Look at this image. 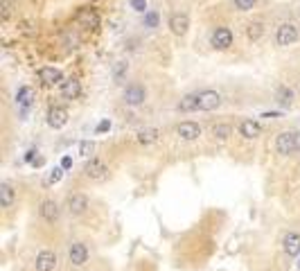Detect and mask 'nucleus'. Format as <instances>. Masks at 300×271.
<instances>
[{"label": "nucleus", "instance_id": "nucleus-25", "mask_svg": "<svg viewBox=\"0 0 300 271\" xmlns=\"http://www.w3.org/2000/svg\"><path fill=\"white\" fill-rule=\"evenodd\" d=\"M262 34H264V25L260 21L251 23V25L246 27V36H248L251 41H260V38H262Z\"/></svg>", "mask_w": 300, "mask_h": 271}, {"label": "nucleus", "instance_id": "nucleus-19", "mask_svg": "<svg viewBox=\"0 0 300 271\" xmlns=\"http://www.w3.org/2000/svg\"><path fill=\"white\" fill-rule=\"evenodd\" d=\"M282 249L289 258H296L300 253V235L298 233H287L282 237Z\"/></svg>", "mask_w": 300, "mask_h": 271}, {"label": "nucleus", "instance_id": "nucleus-18", "mask_svg": "<svg viewBox=\"0 0 300 271\" xmlns=\"http://www.w3.org/2000/svg\"><path fill=\"white\" fill-rule=\"evenodd\" d=\"M47 124H50L52 129H61L68 124V109L64 106H52L50 111H47Z\"/></svg>", "mask_w": 300, "mask_h": 271}, {"label": "nucleus", "instance_id": "nucleus-23", "mask_svg": "<svg viewBox=\"0 0 300 271\" xmlns=\"http://www.w3.org/2000/svg\"><path fill=\"white\" fill-rule=\"evenodd\" d=\"M158 136H161V131H158V129H154V127L140 129V131H138V143L152 145V143H156V140H158Z\"/></svg>", "mask_w": 300, "mask_h": 271}, {"label": "nucleus", "instance_id": "nucleus-12", "mask_svg": "<svg viewBox=\"0 0 300 271\" xmlns=\"http://www.w3.org/2000/svg\"><path fill=\"white\" fill-rule=\"evenodd\" d=\"M201 127L196 122H192V120H187V122H181L176 127V136L181 140H185V143H192V140H199L201 138Z\"/></svg>", "mask_w": 300, "mask_h": 271}, {"label": "nucleus", "instance_id": "nucleus-11", "mask_svg": "<svg viewBox=\"0 0 300 271\" xmlns=\"http://www.w3.org/2000/svg\"><path fill=\"white\" fill-rule=\"evenodd\" d=\"M210 43L215 50H228L233 46V32L228 27H215L210 34Z\"/></svg>", "mask_w": 300, "mask_h": 271}, {"label": "nucleus", "instance_id": "nucleus-26", "mask_svg": "<svg viewBox=\"0 0 300 271\" xmlns=\"http://www.w3.org/2000/svg\"><path fill=\"white\" fill-rule=\"evenodd\" d=\"M14 12V0H0V21H9Z\"/></svg>", "mask_w": 300, "mask_h": 271}, {"label": "nucleus", "instance_id": "nucleus-17", "mask_svg": "<svg viewBox=\"0 0 300 271\" xmlns=\"http://www.w3.org/2000/svg\"><path fill=\"white\" fill-rule=\"evenodd\" d=\"M187 27H190V18H187V14L174 12L172 16H169V30L176 34V36H183V34L187 32Z\"/></svg>", "mask_w": 300, "mask_h": 271}, {"label": "nucleus", "instance_id": "nucleus-3", "mask_svg": "<svg viewBox=\"0 0 300 271\" xmlns=\"http://www.w3.org/2000/svg\"><path fill=\"white\" fill-rule=\"evenodd\" d=\"M300 149V131H280L275 136V152L280 156H289Z\"/></svg>", "mask_w": 300, "mask_h": 271}, {"label": "nucleus", "instance_id": "nucleus-13", "mask_svg": "<svg viewBox=\"0 0 300 271\" xmlns=\"http://www.w3.org/2000/svg\"><path fill=\"white\" fill-rule=\"evenodd\" d=\"M16 203V188H14L12 181H3L0 183V206H3L5 212H9Z\"/></svg>", "mask_w": 300, "mask_h": 271}, {"label": "nucleus", "instance_id": "nucleus-34", "mask_svg": "<svg viewBox=\"0 0 300 271\" xmlns=\"http://www.w3.org/2000/svg\"><path fill=\"white\" fill-rule=\"evenodd\" d=\"M109 127H111V122H109V120H104V122H102L99 127H97V131H106Z\"/></svg>", "mask_w": 300, "mask_h": 271}, {"label": "nucleus", "instance_id": "nucleus-6", "mask_svg": "<svg viewBox=\"0 0 300 271\" xmlns=\"http://www.w3.org/2000/svg\"><path fill=\"white\" fill-rule=\"evenodd\" d=\"M84 176L95 183L106 181V178H109V167H106V163L102 161V158H90L84 165Z\"/></svg>", "mask_w": 300, "mask_h": 271}, {"label": "nucleus", "instance_id": "nucleus-31", "mask_svg": "<svg viewBox=\"0 0 300 271\" xmlns=\"http://www.w3.org/2000/svg\"><path fill=\"white\" fill-rule=\"evenodd\" d=\"M124 70H127V64H118L115 66V70H113V77L115 79H120V77L124 75Z\"/></svg>", "mask_w": 300, "mask_h": 271}, {"label": "nucleus", "instance_id": "nucleus-2", "mask_svg": "<svg viewBox=\"0 0 300 271\" xmlns=\"http://www.w3.org/2000/svg\"><path fill=\"white\" fill-rule=\"evenodd\" d=\"M38 217H41V221L47 226H59L61 217H64V208L55 199H43L38 203Z\"/></svg>", "mask_w": 300, "mask_h": 271}, {"label": "nucleus", "instance_id": "nucleus-33", "mask_svg": "<svg viewBox=\"0 0 300 271\" xmlns=\"http://www.w3.org/2000/svg\"><path fill=\"white\" fill-rule=\"evenodd\" d=\"M61 178V169H55V172L50 174V183H57Z\"/></svg>", "mask_w": 300, "mask_h": 271}, {"label": "nucleus", "instance_id": "nucleus-28", "mask_svg": "<svg viewBox=\"0 0 300 271\" xmlns=\"http://www.w3.org/2000/svg\"><path fill=\"white\" fill-rule=\"evenodd\" d=\"M144 25H147V27H156L158 25V14L156 12H147V14H144Z\"/></svg>", "mask_w": 300, "mask_h": 271}, {"label": "nucleus", "instance_id": "nucleus-8", "mask_svg": "<svg viewBox=\"0 0 300 271\" xmlns=\"http://www.w3.org/2000/svg\"><path fill=\"white\" fill-rule=\"evenodd\" d=\"M75 23L84 30H97L99 27V14L95 12L93 7H81L79 12L75 14Z\"/></svg>", "mask_w": 300, "mask_h": 271}, {"label": "nucleus", "instance_id": "nucleus-4", "mask_svg": "<svg viewBox=\"0 0 300 271\" xmlns=\"http://www.w3.org/2000/svg\"><path fill=\"white\" fill-rule=\"evenodd\" d=\"M64 208L72 219H77V217H84L90 210V199L86 195H81V192H72V195L66 197Z\"/></svg>", "mask_w": 300, "mask_h": 271}, {"label": "nucleus", "instance_id": "nucleus-14", "mask_svg": "<svg viewBox=\"0 0 300 271\" xmlns=\"http://www.w3.org/2000/svg\"><path fill=\"white\" fill-rule=\"evenodd\" d=\"M260 133H262V127H260L258 120H253V118H244V120L239 122V136H241V138H246V140H255V138H260Z\"/></svg>", "mask_w": 300, "mask_h": 271}, {"label": "nucleus", "instance_id": "nucleus-22", "mask_svg": "<svg viewBox=\"0 0 300 271\" xmlns=\"http://www.w3.org/2000/svg\"><path fill=\"white\" fill-rule=\"evenodd\" d=\"M210 136L217 140V143H224V140H228L230 136H233V127H230V124H226V122H219V124H215V127H212Z\"/></svg>", "mask_w": 300, "mask_h": 271}, {"label": "nucleus", "instance_id": "nucleus-16", "mask_svg": "<svg viewBox=\"0 0 300 271\" xmlns=\"http://www.w3.org/2000/svg\"><path fill=\"white\" fill-rule=\"evenodd\" d=\"M59 91H61V98L66 100H77L81 95V84L79 79H75V77H68L59 84Z\"/></svg>", "mask_w": 300, "mask_h": 271}, {"label": "nucleus", "instance_id": "nucleus-9", "mask_svg": "<svg viewBox=\"0 0 300 271\" xmlns=\"http://www.w3.org/2000/svg\"><path fill=\"white\" fill-rule=\"evenodd\" d=\"M221 98L219 91H212V88H206V91H199V111H217L221 106Z\"/></svg>", "mask_w": 300, "mask_h": 271}, {"label": "nucleus", "instance_id": "nucleus-21", "mask_svg": "<svg viewBox=\"0 0 300 271\" xmlns=\"http://www.w3.org/2000/svg\"><path fill=\"white\" fill-rule=\"evenodd\" d=\"M178 111H183V113H192V111H199V91H196V93L183 95L181 102H178Z\"/></svg>", "mask_w": 300, "mask_h": 271}, {"label": "nucleus", "instance_id": "nucleus-27", "mask_svg": "<svg viewBox=\"0 0 300 271\" xmlns=\"http://www.w3.org/2000/svg\"><path fill=\"white\" fill-rule=\"evenodd\" d=\"M233 3H235V7L239 9V12H248V9L255 7V3H258V0H233Z\"/></svg>", "mask_w": 300, "mask_h": 271}, {"label": "nucleus", "instance_id": "nucleus-30", "mask_svg": "<svg viewBox=\"0 0 300 271\" xmlns=\"http://www.w3.org/2000/svg\"><path fill=\"white\" fill-rule=\"evenodd\" d=\"M66 43H68V48H77V43H79V38L72 34L70 36V32H66Z\"/></svg>", "mask_w": 300, "mask_h": 271}, {"label": "nucleus", "instance_id": "nucleus-10", "mask_svg": "<svg viewBox=\"0 0 300 271\" xmlns=\"http://www.w3.org/2000/svg\"><path fill=\"white\" fill-rule=\"evenodd\" d=\"M124 104L127 106H140V104H144V100H147V91H144V86L142 84H129L127 88H124Z\"/></svg>", "mask_w": 300, "mask_h": 271}, {"label": "nucleus", "instance_id": "nucleus-15", "mask_svg": "<svg viewBox=\"0 0 300 271\" xmlns=\"http://www.w3.org/2000/svg\"><path fill=\"white\" fill-rule=\"evenodd\" d=\"M38 79H41L43 86H57L64 81V75H61V70H57V68L43 66V68H38Z\"/></svg>", "mask_w": 300, "mask_h": 271}, {"label": "nucleus", "instance_id": "nucleus-24", "mask_svg": "<svg viewBox=\"0 0 300 271\" xmlns=\"http://www.w3.org/2000/svg\"><path fill=\"white\" fill-rule=\"evenodd\" d=\"M275 98H278V102L282 106H291L293 93H291V88H287V86H278V91H275Z\"/></svg>", "mask_w": 300, "mask_h": 271}, {"label": "nucleus", "instance_id": "nucleus-20", "mask_svg": "<svg viewBox=\"0 0 300 271\" xmlns=\"http://www.w3.org/2000/svg\"><path fill=\"white\" fill-rule=\"evenodd\" d=\"M16 102H18V106H21L23 113H27V111L32 109V104H34V91L30 88V86H23V88H18Z\"/></svg>", "mask_w": 300, "mask_h": 271}, {"label": "nucleus", "instance_id": "nucleus-7", "mask_svg": "<svg viewBox=\"0 0 300 271\" xmlns=\"http://www.w3.org/2000/svg\"><path fill=\"white\" fill-rule=\"evenodd\" d=\"M298 36H300V32H298L296 23H282L278 27V32H275V43L280 48H287V46H293L298 41Z\"/></svg>", "mask_w": 300, "mask_h": 271}, {"label": "nucleus", "instance_id": "nucleus-32", "mask_svg": "<svg viewBox=\"0 0 300 271\" xmlns=\"http://www.w3.org/2000/svg\"><path fill=\"white\" fill-rule=\"evenodd\" d=\"M79 152H81V156H88V154L93 152V145H90V143H81Z\"/></svg>", "mask_w": 300, "mask_h": 271}, {"label": "nucleus", "instance_id": "nucleus-5", "mask_svg": "<svg viewBox=\"0 0 300 271\" xmlns=\"http://www.w3.org/2000/svg\"><path fill=\"white\" fill-rule=\"evenodd\" d=\"M59 267V253L52 249H43L34 258V271H57Z\"/></svg>", "mask_w": 300, "mask_h": 271}, {"label": "nucleus", "instance_id": "nucleus-29", "mask_svg": "<svg viewBox=\"0 0 300 271\" xmlns=\"http://www.w3.org/2000/svg\"><path fill=\"white\" fill-rule=\"evenodd\" d=\"M131 7L135 12H144V9H147V3H144V0H131Z\"/></svg>", "mask_w": 300, "mask_h": 271}, {"label": "nucleus", "instance_id": "nucleus-1", "mask_svg": "<svg viewBox=\"0 0 300 271\" xmlns=\"http://www.w3.org/2000/svg\"><path fill=\"white\" fill-rule=\"evenodd\" d=\"M90 260V249L84 240H72L68 244V264L72 269H84Z\"/></svg>", "mask_w": 300, "mask_h": 271}]
</instances>
